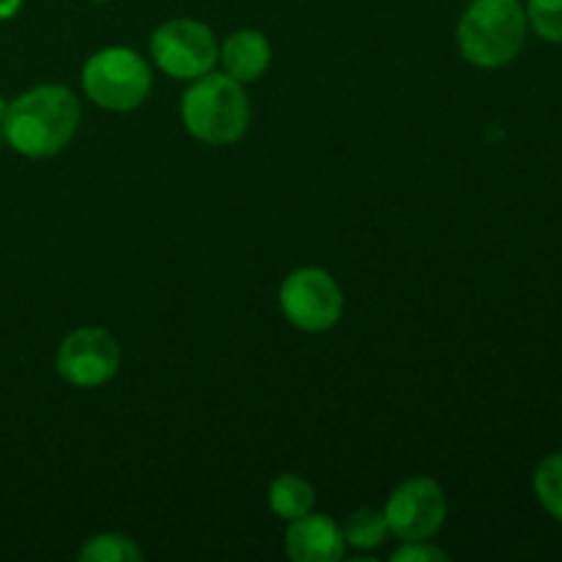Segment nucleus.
Segmentation results:
<instances>
[{
    "label": "nucleus",
    "instance_id": "1",
    "mask_svg": "<svg viewBox=\"0 0 562 562\" xmlns=\"http://www.w3.org/2000/svg\"><path fill=\"white\" fill-rule=\"evenodd\" d=\"M80 119V99L71 88L53 82L27 88L25 93L5 102L0 115L3 143L27 159H49L75 140Z\"/></svg>",
    "mask_w": 562,
    "mask_h": 562
},
{
    "label": "nucleus",
    "instance_id": "2",
    "mask_svg": "<svg viewBox=\"0 0 562 562\" xmlns=\"http://www.w3.org/2000/svg\"><path fill=\"white\" fill-rule=\"evenodd\" d=\"M527 14L521 0H472L456 27L459 53L477 69L514 64L527 42Z\"/></svg>",
    "mask_w": 562,
    "mask_h": 562
},
{
    "label": "nucleus",
    "instance_id": "3",
    "mask_svg": "<svg viewBox=\"0 0 562 562\" xmlns=\"http://www.w3.org/2000/svg\"><path fill=\"white\" fill-rule=\"evenodd\" d=\"M250 99L245 86L223 71L190 80L181 97V124L195 140L206 146H231L247 135L250 126Z\"/></svg>",
    "mask_w": 562,
    "mask_h": 562
},
{
    "label": "nucleus",
    "instance_id": "4",
    "mask_svg": "<svg viewBox=\"0 0 562 562\" xmlns=\"http://www.w3.org/2000/svg\"><path fill=\"white\" fill-rule=\"evenodd\" d=\"M82 91L97 108L132 113L148 99L154 86L151 66L130 47H104L82 66Z\"/></svg>",
    "mask_w": 562,
    "mask_h": 562
},
{
    "label": "nucleus",
    "instance_id": "5",
    "mask_svg": "<svg viewBox=\"0 0 562 562\" xmlns=\"http://www.w3.org/2000/svg\"><path fill=\"white\" fill-rule=\"evenodd\" d=\"M148 55L154 66L173 80H198L217 66L220 42L206 22L176 16L151 33Z\"/></svg>",
    "mask_w": 562,
    "mask_h": 562
},
{
    "label": "nucleus",
    "instance_id": "6",
    "mask_svg": "<svg viewBox=\"0 0 562 562\" xmlns=\"http://www.w3.org/2000/svg\"><path fill=\"white\" fill-rule=\"evenodd\" d=\"M278 302L285 322L307 335L329 333L346 307L338 280L322 267H302L285 274Z\"/></svg>",
    "mask_w": 562,
    "mask_h": 562
},
{
    "label": "nucleus",
    "instance_id": "7",
    "mask_svg": "<svg viewBox=\"0 0 562 562\" xmlns=\"http://www.w3.org/2000/svg\"><path fill=\"white\" fill-rule=\"evenodd\" d=\"M390 536L401 541H431L448 519V494L434 477H406L384 503Z\"/></svg>",
    "mask_w": 562,
    "mask_h": 562
},
{
    "label": "nucleus",
    "instance_id": "8",
    "mask_svg": "<svg viewBox=\"0 0 562 562\" xmlns=\"http://www.w3.org/2000/svg\"><path fill=\"white\" fill-rule=\"evenodd\" d=\"M121 368V344L104 327L71 329L55 351V371L71 387L93 390L115 379Z\"/></svg>",
    "mask_w": 562,
    "mask_h": 562
},
{
    "label": "nucleus",
    "instance_id": "9",
    "mask_svg": "<svg viewBox=\"0 0 562 562\" xmlns=\"http://www.w3.org/2000/svg\"><path fill=\"white\" fill-rule=\"evenodd\" d=\"M344 527L327 514H307L289 521L285 554L294 562H340L346 558Z\"/></svg>",
    "mask_w": 562,
    "mask_h": 562
},
{
    "label": "nucleus",
    "instance_id": "10",
    "mask_svg": "<svg viewBox=\"0 0 562 562\" xmlns=\"http://www.w3.org/2000/svg\"><path fill=\"white\" fill-rule=\"evenodd\" d=\"M220 66H223V75H228L231 80L241 82H258L272 66V44L263 36L261 31H236L220 44Z\"/></svg>",
    "mask_w": 562,
    "mask_h": 562
},
{
    "label": "nucleus",
    "instance_id": "11",
    "mask_svg": "<svg viewBox=\"0 0 562 562\" xmlns=\"http://www.w3.org/2000/svg\"><path fill=\"white\" fill-rule=\"evenodd\" d=\"M316 508V488L300 475H278L269 486V510H272L278 519L294 521L300 516H307Z\"/></svg>",
    "mask_w": 562,
    "mask_h": 562
},
{
    "label": "nucleus",
    "instance_id": "12",
    "mask_svg": "<svg viewBox=\"0 0 562 562\" xmlns=\"http://www.w3.org/2000/svg\"><path fill=\"white\" fill-rule=\"evenodd\" d=\"M387 536H390L387 519H384L382 510L376 508L355 510L344 525L346 547L357 549V552H373V549H382L384 541H387Z\"/></svg>",
    "mask_w": 562,
    "mask_h": 562
},
{
    "label": "nucleus",
    "instance_id": "13",
    "mask_svg": "<svg viewBox=\"0 0 562 562\" xmlns=\"http://www.w3.org/2000/svg\"><path fill=\"white\" fill-rule=\"evenodd\" d=\"M82 562H140L143 552L124 532H99L77 552Z\"/></svg>",
    "mask_w": 562,
    "mask_h": 562
},
{
    "label": "nucleus",
    "instance_id": "14",
    "mask_svg": "<svg viewBox=\"0 0 562 562\" xmlns=\"http://www.w3.org/2000/svg\"><path fill=\"white\" fill-rule=\"evenodd\" d=\"M532 488H536V497L543 505V510L562 525V450L560 453L547 456L536 467Z\"/></svg>",
    "mask_w": 562,
    "mask_h": 562
},
{
    "label": "nucleus",
    "instance_id": "15",
    "mask_svg": "<svg viewBox=\"0 0 562 562\" xmlns=\"http://www.w3.org/2000/svg\"><path fill=\"white\" fill-rule=\"evenodd\" d=\"M527 25L549 44H562V0H527Z\"/></svg>",
    "mask_w": 562,
    "mask_h": 562
},
{
    "label": "nucleus",
    "instance_id": "16",
    "mask_svg": "<svg viewBox=\"0 0 562 562\" xmlns=\"http://www.w3.org/2000/svg\"><path fill=\"white\" fill-rule=\"evenodd\" d=\"M393 562H448L450 554L445 549L434 547L431 541H404L393 554Z\"/></svg>",
    "mask_w": 562,
    "mask_h": 562
},
{
    "label": "nucleus",
    "instance_id": "17",
    "mask_svg": "<svg viewBox=\"0 0 562 562\" xmlns=\"http://www.w3.org/2000/svg\"><path fill=\"white\" fill-rule=\"evenodd\" d=\"M22 3H25V0H0V22L11 20V16L20 14Z\"/></svg>",
    "mask_w": 562,
    "mask_h": 562
},
{
    "label": "nucleus",
    "instance_id": "18",
    "mask_svg": "<svg viewBox=\"0 0 562 562\" xmlns=\"http://www.w3.org/2000/svg\"><path fill=\"white\" fill-rule=\"evenodd\" d=\"M0 146H3V124H0Z\"/></svg>",
    "mask_w": 562,
    "mask_h": 562
},
{
    "label": "nucleus",
    "instance_id": "19",
    "mask_svg": "<svg viewBox=\"0 0 562 562\" xmlns=\"http://www.w3.org/2000/svg\"><path fill=\"white\" fill-rule=\"evenodd\" d=\"M91 3H110V0H91Z\"/></svg>",
    "mask_w": 562,
    "mask_h": 562
}]
</instances>
